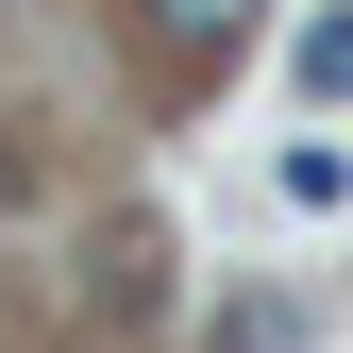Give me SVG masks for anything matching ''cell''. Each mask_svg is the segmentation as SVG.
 I'll use <instances>...</instances> for the list:
<instances>
[{
	"label": "cell",
	"instance_id": "6da1fadb",
	"mask_svg": "<svg viewBox=\"0 0 353 353\" xmlns=\"http://www.w3.org/2000/svg\"><path fill=\"white\" fill-rule=\"evenodd\" d=\"M236 34H252V0H152V51H185V68H236Z\"/></svg>",
	"mask_w": 353,
	"mask_h": 353
},
{
	"label": "cell",
	"instance_id": "7a4b0ae2",
	"mask_svg": "<svg viewBox=\"0 0 353 353\" xmlns=\"http://www.w3.org/2000/svg\"><path fill=\"white\" fill-rule=\"evenodd\" d=\"M286 202L336 219V202H353V152H336V135H286Z\"/></svg>",
	"mask_w": 353,
	"mask_h": 353
},
{
	"label": "cell",
	"instance_id": "3957f363",
	"mask_svg": "<svg viewBox=\"0 0 353 353\" xmlns=\"http://www.w3.org/2000/svg\"><path fill=\"white\" fill-rule=\"evenodd\" d=\"M303 101H353V17H303Z\"/></svg>",
	"mask_w": 353,
	"mask_h": 353
},
{
	"label": "cell",
	"instance_id": "277c9868",
	"mask_svg": "<svg viewBox=\"0 0 353 353\" xmlns=\"http://www.w3.org/2000/svg\"><path fill=\"white\" fill-rule=\"evenodd\" d=\"M219 353H286V320H270V303H236V336H219Z\"/></svg>",
	"mask_w": 353,
	"mask_h": 353
}]
</instances>
